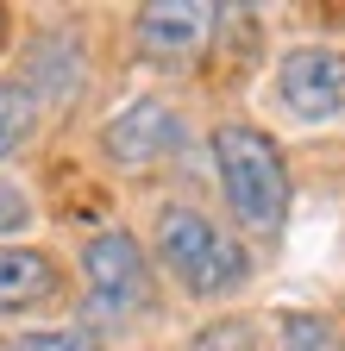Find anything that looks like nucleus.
Segmentation results:
<instances>
[{
  "instance_id": "obj_1",
  "label": "nucleus",
  "mask_w": 345,
  "mask_h": 351,
  "mask_svg": "<svg viewBox=\"0 0 345 351\" xmlns=\"http://www.w3.org/2000/svg\"><path fill=\"white\" fill-rule=\"evenodd\" d=\"M151 239H157L163 270L176 276V289L195 295V301H220V295H239L251 282V251L233 232H220L201 207H182V201L157 207Z\"/></svg>"
},
{
  "instance_id": "obj_2",
  "label": "nucleus",
  "mask_w": 345,
  "mask_h": 351,
  "mask_svg": "<svg viewBox=\"0 0 345 351\" xmlns=\"http://www.w3.org/2000/svg\"><path fill=\"white\" fill-rule=\"evenodd\" d=\"M213 169H220V189H226V207L245 219L251 232H276L289 219V163L276 151L270 132H257L245 119H226L213 125Z\"/></svg>"
},
{
  "instance_id": "obj_3",
  "label": "nucleus",
  "mask_w": 345,
  "mask_h": 351,
  "mask_svg": "<svg viewBox=\"0 0 345 351\" xmlns=\"http://www.w3.org/2000/svg\"><path fill=\"white\" fill-rule=\"evenodd\" d=\"M82 276H88V301L95 314H139V307H151V263L139 251V239L126 226H107L95 232L88 245H82Z\"/></svg>"
},
{
  "instance_id": "obj_4",
  "label": "nucleus",
  "mask_w": 345,
  "mask_h": 351,
  "mask_svg": "<svg viewBox=\"0 0 345 351\" xmlns=\"http://www.w3.org/2000/svg\"><path fill=\"white\" fill-rule=\"evenodd\" d=\"M276 101L308 125L345 113V51L339 44H295L276 63Z\"/></svg>"
},
{
  "instance_id": "obj_5",
  "label": "nucleus",
  "mask_w": 345,
  "mask_h": 351,
  "mask_svg": "<svg viewBox=\"0 0 345 351\" xmlns=\"http://www.w3.org/2000/svg\"><path fill=\"white\" fill-rule=\"evenodd\" d=\"M132 32H139L145 63L176 69V63H195L213 44V32H220V7H201V0H151V7H139Z\"/></svg>"
},
{
  "instance_id": "obj_6",
  "label": "nucleus",
  "mask_w": 345,
  "mask_h": 351,
  "mask_svg": "<svg viewBox=\"0 0 345 351\" xmlns=\"http://www.w3.org/2000/svg\"><path fill=\"white\" fill-rule=\"evenodd\" d=\"M176 145H182V119H176V107H163L157 95L119 107L107 119V132H101V151L119 169H151V163H163Z\"/></svg>"
},
{
  "instance_id": "obj_7",
  "label": "nucleus",
  "mask_w": 345,
  "mask_h": 351,
  "mask_svg": "<svg viewBox=\"0 0 345 351\" xmlns=\"http://www.w3.org/2000/svg\"><path fill=\"white\" fill-rule=\"evenodd\" d=\"M57 289H63V270H57L51 251H38V245H0V320L57 301Z\"/></svg>"
},
{
  "instance_id": "obj_8",
  "label": "nucleus",
  "mask_w": 345,
  "mask_h": 351,
  "mask_svg": "<svg viewBox=\"0 0 345 351\" xmlns=\"http://www.w3.org/2000/svg\"><path fill=\"white\" fill-rule=\"evenodd\" d=\"M38 125V101L25 82H0V157H13Z\"/></svg>"
},
{
  "instance_id": "obj_9",
  "label": "nucleus",
  "mask_w": 345,
  "mask_h": 351,
  "mask_svg": "<svg viewBox=\"0 0 345 351\" xmlns=\"http://www.w3.org/2000/svg\"><path fill=\"white\" fill-rule=\"evenodd\" d=\"M0 351H101V339L82 332V326H45V332H19L13 345H0Z\"/></svg>"
},
{
  "instance_id": "obj_10",
  "label": "nucleus",
  "mask_w": 345,
  "mask_h": 351,
  "mask_svg": "<svg viewBox=\"0 0 345 351\" xmlns=\"http://www.w3.org/2000/svg\"><path fill=\"white\" fill-rule=\"evenodd\" d=\"M283 345L289 351H339L333 345V326L314 320V314H283Z\"/></svg>"
},
{
  "instance_id": "obj_11",
  "label": "nucleus",
  "mask_w": 345,
  "mask_h": 351,
  "mask_svg": "<svg viewBox=\"0 0 345 351\" xmlns=\"http://www.w3.org/2000/svg\"><path fill=\"white\" fill-rule=\"evenodd\" d=\"M189 351H257V339H251L245 320H213L189 339Z\"/></svg>"
},
{
  "instance_id": "obj_12",
  "label": "nucleus",
  "mask_w": 345,
  "mask_h": 351,
  "mask_svg": "<svg viewBox=\"0 0 345 351\" xmlns=\"http://www.w3.org/2000/svg\"><path fill=\"white\" fill-rule=\"evenodd\" d=\"M25 219H32V213H25V201H19L13 189H0V232H19Z\"/></svg>"
},
{
  "instance_id": "obj_13",
  "label": "nucleus",
  "mask_w": 345,
  "mask_h": 351,
  "mask_svg": "<svg viewBox=\"0 0 345 351\" xmlns=\"http://www.w3.org/2000/svg\"><path fill=\"white\" fill-rule=\"evenodd\" d=\"M7 38H13V19H7V7H0V51H7Z\"/></svg>"
}]
</instances>
